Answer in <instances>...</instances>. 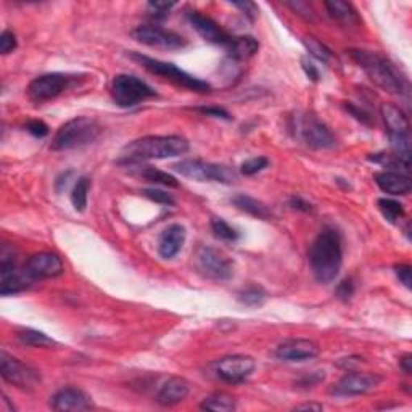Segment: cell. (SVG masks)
<instances>
[{
	"instance_id": "obj_50",
	"label": "cell",
	"mask_w": 412,
	"mask_h": 412,
	"mask_svg": "<svg viewBox=\"0 0 412 412\" xmlns=\"http://www.w3.org/2000/svg\"><path fill=\"white\" fill-rule=\"evenodd\" d=\"M324 406L322 404H317V403H306V404H300L295 408V411H314V412H319L322 411Z\"/></svg>"
},
{
	"instance_id": "obj_10",
	"label": "cell",
	"mask_w": 412,
	"mask_h": 412,
	"mask_svg": "<svg viewBox=\"0 0 412 412\" xmlns=\"http://www.w3.org/2000/svg\"><path fill=\"white\" fill-rule=\"evenodd\" d=\"M195 268L203 277L226 282L234 275V261L224 251L213 246H200L195 255Z\"/></svg>"
},
{
	"instance_id": "obj_23",
	"label": "cell",
	"mask_w": 412,
	"mask_h": 412,
	"mask_svg": "<svg viewBox=\"0 0 412 412\" xmlns=\"http://www.w3.org/2000/svg\"><path fill=\"white\" fill-rule=\"evenodd\" d=\"M190 393V385L182 377H171L168 382H164L157 395V401L161 406H176L182 403Z\"/></svg>"
},
{
	"instance_id": "obj_46",
	"label": "cell",
	"mask_w": 412,
	"mask_h": 412,
	"mask_svg": "<svg viewBox=\"0 0 412 412\" xmlns=\"http://www.w3.org/2000/svg\"><path fill=\"white\" fill-rule=\"evenodd\" d=\"M176 7V3L174 2H148V8L152 10V12H155V14L157 17H164V14L169 13V10Z\"/></svg>"
},
{
	"instance_id": "obj_49",
	"label": "cell",
	"mask_w": 412,
	"mask_h": 412,
	"mask_svg": "<svg viewBox=\"0 0 412 412\" xmlns=\"http://www.w3.org/2000/svg\"><path fill=\"white\" fill-rule=\"evenodd\" d=\"M400 366H401V369L404 371V374H408V375L411 374V372H412V356L409 355V353L401 357Z\"/></svg>"
},
{
	"instance_id": "obj_27",
	"label": "cell",
	"mask_w": 412,
	"mask_h": 412,
	"mask_svg": "<svg viewBox=\"0 0 412 412\" xmlns=\"http://www.w3.org/2000/svg\"><path fill=\"white\" fill-rule=\"evenodd\" d=\"M324 5H326L328 14L338 21L348 24L357 21V13L351 3L343 2V0H327Z\"/></svg>"
},
{
	"instance_id": "obj_33",
	"label": "cell",
	"mask_w": 412,
	"mask_h": 412,
	"mask_svg": "<svg viewBox=\"0 0 412 412\" xmlns=\"http://www.w3.org/2000/svg\"><path fill=\"white\" fill-rule=\"evenodd\" d=\"M303 43L304 47L308 48V52L316 58V60L322 61V63H328L332 58V52L324 46L321 41H317L314 36H304L303 37Z\"/></svg>"
},
{
	"instance_id": "obj_47",
	"label": "cell",
	"mask_w": 412,
	"mask_h": 412,
	"mask_svg": "<svg viewBox=\"0 0 412 412\" xmlns=\"http://www.w3.org/2000/svg\"><path fill=\"white\" fill-rule=\"evenodd\" d=\"M302 66H303V70H304V72H306V76L309 77V79L314 81V82L319 81V77H321V75H319L317 66L314 65V63L311 60H308V58H303V60H302Z\"/></svg>"
},
{
	"instance_id": "obj_18",
	"label": "cell",
	"mask_w": 412,
	"mask_h": 412,
	"mask_svg": "<svg viewBox=\"0 0 412 412\" xmlns=\"http://www.w3.org/2000/svg\"><path fill=\"white\" fill-rule=\"evenodd\" d=\"M17 261L18 259L0 261V293H2V297L21 293L29 288V285L32 282L24 274L23 268H18Z\"/></svg>"
},
{
	"instance_id": "obj_11",
	"label": "cell",
	"mask_w": 412,
	"mask_h": 412,
	"mask_svg": "<svg viewBox=\"0 0 412 412\" xmlns=\"http://www.w3.org/2000/svg\"><path fill=\"white\" fill-rule=\"evenodd\" d=\"M72 77L63 72H47L41 75L29 82L28 97L34 104H43V101L55 100L60 97L68 87L71 86Z\"/></svg>"
},
{
	"instance_id": "obj_34",
	"label": "cell",
	"mask_w": 412,
	"mask_h": 412,
	"mask_svg": "<svg viewBox=\"0 0 412 412\" xmlns=\"http://www.w3.org/2000/svg\"><path fill=\"white\" fill-rule=\"evenodd\" d=\"M211 230L215 232L217 239L226 242H235L239 239V232L232 227L229 222H226L222 217H213L211 219Z\"/></svg>"
},
{
	"instance_id": "obj_41",
	"label": "cell",
	"mask_w": 412,
	"mask_h": 412,
	"mask_svg": "<svg viewBox=\"0 0 412 412\" xmlns=\"http://www.w3.org/2000/svg\"><path fill=\"white\" fill-rule=\"evenodd\" d=\"M326 379V372H313L309 375H303L302 379L297 382V385L304 386V389H311V386L321 384V382Z\"/></svg>"
},
{
	"instance_id": "obj_6",
	"label": "cell",
	"mask_w": 412,
	"mask_h": 412,
	"mask_svg": "<svg viewBox=\"0 0 412 412\" xmlns=\"http://www.w3.org/2000/svg\"><path fill=\"white\" fill-rule=\"evenodd\" d=\"M380 116L384 119L386 134H389L393 155L404 164L411 166V135L409 119L400 106L393 104H382Z\"/></svg>"
},
{
	"instance_id": "obj_4",
	"label": "cell",
	"mask_w": 412,
	"mask_h": 412,
	"mask_svg": "<svg viewBox=\"0 0 412 412\" xmlns=\"http://www.w3.org/2000/svg\"><path fill=\"white\" fill-rule=\"evenodd\" d=\"M101 133L100 124L87 116H77L61 126L53 137L50 148L53 152H66L86 147L94 142Z\"/></svg>"
},
{
	"instance_id": "obj_24",
	"label": "cell",
	"mask_w": 412,
	"mask_h": 412,
	"mask_svg": "<svg viewBox=\"0 0 412 412\" xmlns=\"http://www.w3.org/2000/svg\"><path fill=\"white\" fill-rule=\"evenodd\" d=\"M232 205H234L237 210L246 213V215L258 217V219L269 221L273 217V211L269 210L268 205H264L263 202L256 200V198L245 195V193H239V195L232 197Z\"/></svg>"
},
{
	"instance_id": "obj_22",
	"label": "cell",
	"mask_w": 412,
	"mask_h": 412,
	"mask_svg": "<svg viewBox=\"0 0 412 412\" xmlns=\"http://www.w3.org/2000/svg\"><path fill=\"white\" fill-rule=\"evenodd\" d=\"M187 232L181 224H173L161 232L158 239V253L163 259H173L186 244Z\"/></svg>"
},
{
	"instance_id": "obj_15",
	"label": "cell",
	"mask_w": 412,
	"mask_h": 412,
	"mask_svg": "<svg viewBox=\"0 0 412 412\" xmlns=\"http://www.w3.org/2000/svg\"><path fill=\"white\" fill-rule=\"evenodd\" d=\"M256 369V361L246 355H232L216 361L215 372L227 384H242Z\"/></svg>"
},
{
	"instance_id": "obj_35",
	"label": "cell",
	"mask_w": 412,
	"mask_h": 412,
	"mask_svg": "<svg viewBox=\"0 0 412 412\" xmlns=\"http://www.w3.org/2000/svg\"><path fill=\"white\" fill-rule=\"evenodd\" d=\"M268 166H269V159L268 158H266V157H255V158H250V159H246V161L242 163L240 173L244 174V176H255V174L264 171V169Z\"/></svg>"
},
{
	"instance_id": "obj_26",
	"label": "cell",
	"mask_w": 412,
	"mask_h": 412,
	"mask_svg": "<svg viewBox=\"0 0 412 412\" xmlns=\"http://www.w3.org/2000/svg\"><path fill=\"white\" fill-rule=\"evenodd\" d=\"M200 408L211 412H232L237 409V400L224 391H216L202 401Z\"/></svg>"
},
{
	"instance_id": "obj_16",
	"label": "cell",
	"mask_w": 412,
	"mask_h": 412,
	"mask_svg": "<svg viewBox=\"0 0 412 412\" xmlns=\"http://www.w3.org/2000/svg\"><path fill=\"white\" fill-rule=\"evenodd\" d=\"M24 274L28 275L29 280H43V279H53L63 274L65 266L61 263V258L50 251H41V253H34L26 259L23 266Z\"/></svg>"
},
{
	"instance_id": "obj_48",
	"label": "cell",
	"mask_w": 412,
	"mask_h": 412,
	"mask_svg": "<svg viewBox=\"0 0 412 412\" xmlns=\"http://www.w3.org/2000/svg\"><path fill=\"white\" fill-rule=\"evenodd\" d=\"M71 174H72V171H66V173H63L61 176L57 179L55 187H57V190H58V192H63V190H65L66 186H68V181H70V177H71Z\"/></svg>"
},
{
	"instance_id": "obj_38",
	"label": "cell",
	"mask_w": 412,
	"mask_h": 412,
	"mask_svg": "<svg viewBox=\"0 0 412 412\" xmlns=\"http://www.w3.org/2000/svg\"><path fill=\"white\" fill-rule=\"evenodd\" d=\"M26 130L31 135H34V137L37 139H43L46 135H48V133H50V129H48V126L43 123V121L41 119H31L28 121L26 123Z\"/></svg>"
},
{
	"instance_id": "obj_42",
	"label": "cell",
	"mask_w": 412,
	"mask_h": 412,
	"mask_svg": "<svg viewBox=\"0 0 412 412\" xmlns=\"http://www.w3.org/2000/svg\"><path fill=\"white\" fill-rule=\"evenodd\" d=\"M198 111H200V113H203V115L213 116V118H219V119H226V121L232 119L229 111L221 108V106H202V108H198Z\"/></svg>"
},
{
	"instance_id": "obj_37",
	"label": "cell",
	"mask_w": 412,
	"mask_h": 412,
	"mask_svg": "<svg viewBox=\"0 0 412 412\" xmlns=\"http://www.w3.org/2000/svg\"><path fill=\"white\" fill-rule=\"evenodd\" d=\"M18 47V41H17V36H14V32L12 31H3L0 34V52H2V55H8V53H12L13 50H17Z\"/></svg>"
},
{
	"instance_id": "obj_3",
	"label": "cell",
	"mask_w": 412,
	"mask_h": 412,
	"mask_svg": "<svg viewBox=\"0 0 412 412\" xmlns=\"http://www.w3.org/2000/svg\"><path fill=\"white\" fill-rule=\"evenodd\" d=\"M343 264L342 237L335 229H324L309 248V266L319 284H331L337 279Z\"/></svg>"
},
{
	"instance_id": "obj_2",
	"label": "cell",
	"mask_w": 412,
	"mask_h": 412,
	"mask_svg": "<svg viewBox=\"0 0 412 412\" xmlns=\"http://www.w3.org/2000/svg\"><path fill=\"white\" fill-rule=\"evenodd\" d=\"M350 55L357 63V66L366 72L367 77L380 89L395 95L409 94L408 77L389 57L382 55L380 52L371 50H350Z\"/></svg>"
},
{
	"instance_id": "obj_36",
	"label": "cell",
	"mask_w": 412,
	"mask_h": 412,
	"mask_svg": "<svg viewBox=\"0 0 412 412\" xmlns=\"http://www.w3.org/2000/svg\"><path fill=\"white\" fill-rule=\"evenodd\" d=\"M142 195L147 197L148 200H152L155 203H159V205H168V206L174 205V197L171 193L159 190V188H145V190H142Z\"/></svg>"
},
{
	"instance_id": "obj_21",
	"label": "cell",
	"mask_w": 412,
	"mask_h": 412,
	"mask_svg": "<svg viewBox=\"0 0 412 412\" xmlns=\"http://www.w3.org/2000/svg\"><path fill=\"white\" fill-rule=\"evenodd\" d=\"M375 182L380 187V190L393 197L408 195L412 188V181L408 174L403 171H391V169L377 173Z\"/></svg>"
},
{
	"instance_id": "obj_7",
	"label": "cell",
	"mask_w": 412,
	"mask_h": 412,
	"mask_svg": "<svg viewBox=\"0 0 412 412\" xmlns=\"http://www.w3.org/2000/svg\"><path fill=\"white\" fill-rule=\"evenodd\" d=\"M130 58L134 61H137L139 65H142L145 70H148L159 77H164V79H168L179 87H184V89L197 92V94H208V92H211V86L206 81L188 75L187 71L177 68L174 63L157 60V58L142 55V53H130Z\"/></svg>"
},
{
	"instance_id": "obj_12",
	"label": "cell",
	"mask_w": 412,
	"mask_h": 412,
	"mask_svg": "<svg viewBox=\"0 0 412 412\" xmlns=\"http://www.w3.org/2000/svg\"><path fill=\"white\" fill-rule=\"evenodd\" d=\"M0 374L8 384L21 390H34L41 382V375L32 367L24 364L17 357L10 356L7 351L0 353Z\"/></svg>"
},
{
	"instance_id": "obj_32",
	"label": "cell",
	"mask_w": 412,
	"mask_h": 412,
	"mask_svg": "<svg viewBox=\"0 0 412 412\" xmlns=\"http://www.w3.org/2000/svg\"><path fill=\"white\" fill-rule=\"evenodd\" d=\"M89 188H90V179L82 176L76 181L75 187L71 190V203L76 211L82 213L87 206V198H89Z\"/></svg>"
},
{
	"instance_id": "obj_40",
	"label": "cell",
	"mask_w": 412,
	"mask_h": 412,
	"mask_svg": "<svg viewBox=\"0 0 412 412\" xmlns=\"http://www.w3.org/2000/svg\"><path fill=\"white\" fill-rule=\"evenodd\" d=\"M395 274L400 279V282L404 285L406 288H412V268L409 264H396Z\"/></svg>"
},
{
	"instance_id": "obj_29",
	"label": "cell",
	"mask_w": 412,
	"mask_h": 412,
	"mask_svg": "<svg viewBox=\"0 0 412 412\" xmlns=\"http://www.w3.org/2000/svg\"><path fill=\"white\" fill-rule=\"evenodd\" d=\"M237 300H239L244 306L259 308L268 302V293H266V290L259 287V285H251V287L242 290V292L237 295Z\"/></svg>"
},
{
	"instance_id": "obj_31",
	"label": "cell",
	"mask_w": 412,
	"mask_h": 412,
	"mask_svg": "<svg viewBox=\"0 0 412 412\" xmlns=\"http://www.w3.org/2000/svg\"><path fill=\"white\" fill-rule=\"evenodd\" d=\"M140 177H144L147 182L159 184V186H164V187H173V188L179 187V182L176 177L161 171V169H157L152 166H142V169H140Z\"/></svg>"
},
{
	"instance_id": "obj_19",
	"label": "cell",
	"mask_w": 412,
	"mask_h": 412,
	"mask_svg": "<svg viewBox=\"0 0 412 412\" xmlns=\"http://www.w3.org/2000/svg\"><path fill=\"white\" fill-rule=\"evenodd\" d=\"M50 406L53 411L58 412H81L94 408V403L84 390L76 389V386H66L53 395Z\"/></svg>"
},
{
	"instance_id": "obj_25",
	"label": "cell",
	"mask_w": 412,
	"mask_h": 412,
	"mask_svg": "<svg viewBox=\"0 0 412 412\" xmlns=\"http://www.w3.org/2000/svg\"><path fill=\"white\" fill-rule=\"evenodd\" d=\"M226 48L229 52V57L234 60H248L258 53L259 42L251 36H239L232 37L230 43Z\"/></svg>"
},
{
	"instance_id": "obj_43",
	"label": "cell",
	"mask_w": 412,
	"mask_h": 412,
	"mask_svg": "<svg viewBox=\"0 0 412 412\" xmlns=\"http://www.w3.org/2000/svg\"><path fill=\"white\" fill-rule=\"evenodd\" d=\"M345 108L350 111V113L355 116V118L357 119V121H361L362 124H366V126H371L372 124V118H371V115L367 113V111H364L362 108H357L356 105H353V104H350V101H348V104L345 105Z\"/></svg>"
},
{
	"instance_id": "obj_5",
	"label": "cell",
	"mask_w": 412,
	"mask_h": 412,
	"mask_svg": "<svg viewBox=\"0 0 412 412\" xmlns=\"http://www.w3.org/2000/svg\"><path fill=\"white\" fill-rule=\"evenodd\" d=\"M290 133L300 142L314 150H326L335 147V135L317 118L316 115L297 113L290 118Z\"/></svg>"
},
{
	"instance_id": "obj_20",
	"label": "cell",
	"mask_w": 412,
	"mask_h": 412,
	"mask_svg": "<svg viewBox=\"0 0 412 412\" xmlns=\"http://www.w3.org/2000/svg\"><path fill=\"white\" fill-rule=\"evenodd\" d=\"M188 23L192 24V28L205 39L206 42L216 43V46L227 47L232 41V37L217 24L215 19L202 14L200 12H188L187 13Z\"/></svg>"
},
{
	"instance_id": "obj_39",
	"label": "cell",
	"mask_w": 412,
	"mask_h": 412,
	"mask_svg": "<svg viewBox=\"0 0 412 412\" xmlns=\"http://www.w3.org/2000/svg\"><path fill=\"white\" fill-rule=\"evenodd\" d=\"M355 290H356L355 282H353L351 279H346L337 285L335 295L338 300H342V302H348V300H351L353 295H355Z\"/></svg>"
},
{
	"instance_id": "obj_30",
	"label": "cell",
	"mask_w": 412,
	"mask_h": 412,
	"mask_svg": "<svg viewBox=\"0 0 412 412\" xmlns=\"http://www.w3.org/2000/svg\"><path fill=\"white\" fill-rule=\"evenodd\" d=\"M377 206H379L382 216H384L390 224H396V222L404 217V206L401 205L400 202L393 200V198H380V200L377 202Z\"/></svg>"
},
{
	"instance_id": "obj_28",
	"label": "cell",
	"mask_w": 412,
	"mask_h": 412,
	"mask_svg": "<svg viewBox=\"0 0 412 412\" xmlns=\"http://www.w3.org/2000/svg\"><path fill=\"white\" fill-rule=\"evenodd\" d=\"M18 340L26 346L32 348H53L58 346V343L46 335L43 332L34 331V328H23V331L18 332Z\"/></svg>"
},
{
	"instance_id": "obj_9",
	"label": "cell",
	"mask_w": 412,
	"mask_h": 412,
	"mask_svg": "<svg viewBox=\"0 0 412 412\" xmlns=\"http://www.w3.org/2000/svg\"><path fill=\"white\" fill-rule=\"evenodd\" d=\"M111 97L121 108H130L157 97L153 87L134 75H118L111 82Z\"/></svg>"
},
{
	"instance_id": "obj_45",
	"label": "cell",
	"mask_w": 412,
	"mask_h": 412,
	"mask_svg": "<svg viewBox=\"0 0 412 412\" xmlns=\"http://www.w3.org/2000/svg\"><path fill=\"white\" fill-rule=\"evenodd\" d=\"M232 5L237 8H240L242 13H244L246 18H250L251 21H253V19L256 18V14H258V7H256L255 2H248V0H245V2H234Z\"/></svg>"
},
{
	"instance_id": "obj_14",
	"label": "cell",
	"mask_w": 412,
	"mask_h": 412,
	"mask_svg": "<svg viewBox=\"0 0 412 412\" xmlns=\"http://www.w3.org/2000/svg\"><path fill=\"white\" fill-rule=\"evenodd\" d=\"M382 377L372 372H348L331 389V393L335 396H360L367 395L379 389Z\"/></svg>"
},
{
	"instance_id": "obj_44",
	"label": "cell",
	"mask_w": 412,
	"mask_h": 412,
	"mask_svg": "<svg viewBox=\"0 0 412 412\" xmlns=\"http://www.w3.org/2000/svg\"><path fill=\"white\" fill-rule=\"evenodd\" d=\"M288 205L297 211H303V213H313L314 211V206L311 205V203L306 202L303 197H300V195H293L292 198H290Z\"/></svg>"
},
{
	"instance_id": "obj_17",
	"label": "cell",
	"mask_w": 412,
	"mask_h": 412,
	"mask_svg": "<svg viewBox=\"0 0 412 412\" xmlns=\"http://www.w3.org/2000/svg\"><path fill=\"white\" fill-rule=\"evenodd\" d=\"M321 348L316 342L308 338H290L275 348L274 355L277 360L285 362H303L319 356Z\"/></svg>"
},
{
	"instance_id": "obj_8",
	"label": "cell",
	"mask_w": 412,
	"mask_h": 412,
	"mask_svg": "<svg viewBox=\"0 0 412 412\" xmlns=\"http://www.w3.org/2000/svg\"><path fill=\"white\" fill-rule=\"evenodd\" d=\"M174 169L184 177L198 182H219L230 186L237 181V173L230 166L216 163H206L202 159H182L174 164Z\"/></svg>"
},
{
	"instance_id": "obj_1",
	"label": "cell",
	"mask_w": 412,
	"mask_h": 412,
	"mask_svg": "<svg viewBox=\"0 0 412 412\" xmlns=\"http://www.w3.org/2000/svg\"><path fill=\"white\" fill-rule=\"evenodd\" d=\"M190 145L181 135H147L126 145L118 159L123 166H134L152 159L176 158L186 155Z\"/></svg>"
},
{
	"instance_id": "obj_13",
	"label": "cell",
	"mask_w": 412,
	"mask_h": 412,
	"mask_svg": "<svg viewBox=\"0 0 412 412\" xmlns=\"http://www.w3.org/2000/svg\"><path fill=\"white\" fill-rule=\"evenodd\" d=\"M133 37L137 42L144 43V46L163 48V50H179V48L187 46V41L181 34L159 26H153V24L137 26L133 31Z\"/></svg>"
},
{
	"instance_id": "obj_51",
	"label": "cell",
	"mask_w": 412,
	"mask_h": 412,
	"mask_svg": "<svg viewBox=\"0 0 412 412\" xmlns=\"http://www.w3.org/2000/svg\"><path fill=\"white\" fill-rule=\"evenodd\" d=\"M0 411H2V412H12V411H14L13 404H10V401H8V398L5 395H2V400H0Z\"/></svg>"
}]
</instances>
